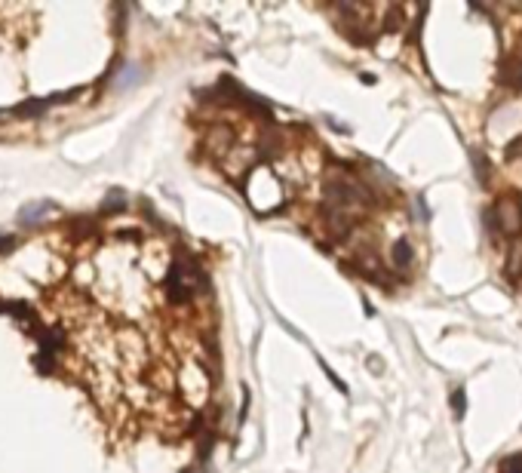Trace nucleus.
Segmentation results:
<instances>
[{
  "mask_svg": "<svg viewBox=\"0 0 522 473\" xmlns=\"http://www.w3.org/2000/svg\"><path fill=\"white\" fill-rule=\"evenodd\" d=\"M452 403H455V412H458V415H464V394H461V391L455 394V400H452Z\"/></svg>",
  "mask_w": 522,
  "mask_h": 473,
  "instance_id": "nucleus-1",
  "label": "nucleus"
}]
</instances>
